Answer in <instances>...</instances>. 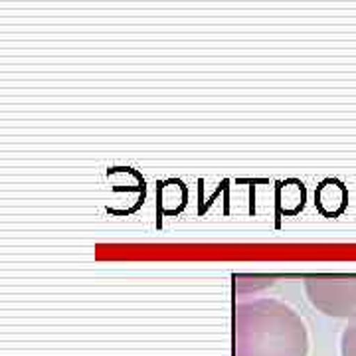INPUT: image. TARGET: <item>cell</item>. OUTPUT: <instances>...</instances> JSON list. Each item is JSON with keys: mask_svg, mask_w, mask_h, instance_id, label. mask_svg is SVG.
Wrapping results in <instances>:
<instances>
[{"mask_svg": "<svg viewBox=\"0 0 356 356\" xmlns=\"http://www.w3.org/2000/svg\"><path fill=\"white\" fill-rule=\"evenodd\" d=\"M341 356H356V318L348 323V327L341 337Z\"/></svg>", "mask_w": 356, "mask_h": 356, "instance_id": "obj_3", "label": "cell"}, {"mask_svg": "<svg viewBox=\"0 0 356 356\" xmlns=\"http://www.w3.org/2000/svg\"><path fill=\"white\" fill-rule=\"evenodd\" d=\"M305 323L277 299H254L234 311V356H307Z\"/></svg>", "mask_w": 356, "mask_h": 356, "instance_id": "obj_1", "label": "cell"}, {"mask_svg": "<svg viewBox=\"0 0 356 356\" xmlns=\"http://www.w3.org/2000/svg\"><path fill=\"white\" fill-rule=\"evenodd\" d=\"M311 305L329 317L356 318V273H309L303 277Z\"/></svg>", "mask_w": 356, "mask_h": 356, "instance_id": "obj_2", "label": "cell"}]
</instances>
